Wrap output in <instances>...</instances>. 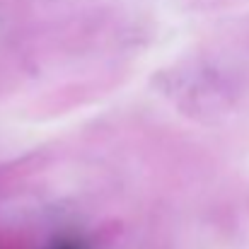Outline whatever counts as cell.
I'll return each instance as SVG.
<instances>
[{
    "label": "cell",
    "mask_w": 249,
    "mask_h": 249,
    "mask_svg": "<svg viewBox=\"0 0 249 249\" xmlns=\"http://www.w3.org/2000/svg\"><path fill=\"white\" fill-rule=\"evenodd\" d=\"M49 249H85L83 245H78L75 240H63V242H56V245H51Z\"/></svg>",
    "instance_id": "cell-1"
}]
</instances>
